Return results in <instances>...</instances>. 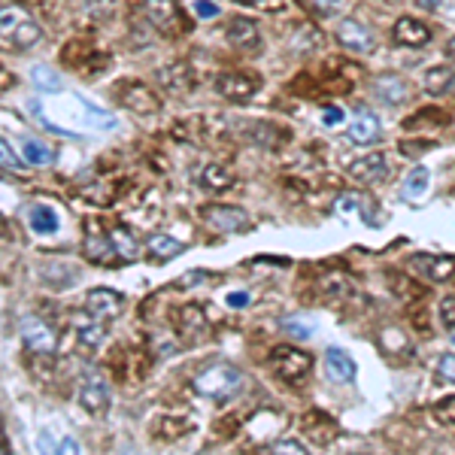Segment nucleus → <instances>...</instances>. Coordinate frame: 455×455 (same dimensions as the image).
I'll list each match as a JSON object with an SVG mask.
<instances>
[{
  "label": "nucleus",
  "mask_w": 455,
  "mask_h": 455,
  "mask_svg": "<svg viewBox=\"0 0 455 455\" xmlns=\"http://www.w3.org/2000/svg\"><path fill=\"white\" fill-rule=\"evenodd\" d=\"M201 219L210 228L222 231V234H240V231H246V228L252 225V219H249L246 210L225 207V204H212V207H204L201 210Z\"/></svg>",
  "instance_id": "20e7f679"
},
{
  "label": "nucleus",
  "mask_w": 455,
  "mask_h": 455,
  "mask_svg": "<svg viewBox=\"0 0 455 455\" xmlns=\"http://www.w3.org/2000/svg\"><path fill=\"white\" fill-rule=\"evenodd\" d=\"M361 207V197L359 195H343V197H337V210L343 212V216H350V212H359Z\"/></svg>",
  "instance_id": "58836bf2"
},
{
  "label": "nucleus",
  "mask_w": 455,
  "mask_h": 455,
  "mask_svg": "<svg viewBox=\"0 0 455 455\" xmlns=\"http://www.w3.org/2000/svg\"><path fill=\"white\" fill-rule=\"evenodd\" d=\"M0 27H4V40L10 42L12 49H31L42 40V27L37 21L21 16L12 6H4V12H0Z\"/></svg>",
  "instance_id": "f03ea898"
},
{
  "label": "nucleus",
  "mask_w": 455,
  "mask_h": 455,
  "mask_svg": "<svg viewBox=\"0 0 455 455\" xmlns=\"http://www.w3.org/2000/svg\"><path fill=\"white\" fill-rule=\"evenodd\" d=\"M182 249H186V246H182L180 240L170 237V234H152V237L146 240V252L152 255V261H161V265L170 261V258H176Z\"/></svg>",
  "instance_id": "4be33fe9"
},
{
  "label": "nucleus",
  "mask_w": 455,
  "mask_h": 455,
  "mask_svg": "<svg viewBox=\"0 0 455 455\" xmlns=\"http://www.w3.org/2000/svg\"><path fill=\"white\" fill-rule=\"evenodd\" d=\"M146 16L158 31L174 34L176 21H180V10H176V0H146Z\"/></svg>",
  "instance_id": "dca6fc26"
},
{
  "label": "nucleus",
  "mask_w": 455,
  "mask_h": 455,
  "mask_svg": "<svg viewBox=\"0 0 455 455\" xmlns=\"http://www.w3.org/2000/svg\"><path fill=\"white\" fill-rule=\"evenodd\" d=\"M325 367H328L331 376L337 382H352L355 380V361H352V355H346L343 350H337V346H331V350L325 352Z\"/></svg>",
  "instance_id": "412c9836"
},
{
  "label": "nucleus",
  "mask_w": 455,
  "mask_h": 455,
  "mask_svg": "<svg viewBox=\"0 0 455 455\" xmlns=\"http://www.w3.org/2000/svg\"><path fill=\"white\" fill-rule=\"evenodd\" d=\"M422 85L431 95H443V91H450L455 85V70L450 64H437V67H431L428 73L422 76Z\"/></svg>",
  "instance_id": "b1692460"
},
{
  "label": "nucleus",
  "mask_w": 455,
  "mask_h": 455,
  "mask_svg": "<svg viewBox=\"0 0 455 455\" xmlns=\"http://www.w3.org/2000/svg\"><path fill=\"white\" fill-rule=\"evenodd\" d=\"M350 174H352V180H359V182H380L389 176V158L382 152L365 155V158L352 161Z\"/></svg>",
  "instance_id": "2eb2a0df"
},
{
  "label": "nucleus",
  "mask_w": 455,
  "mask_h": 455,
  "mask_svg": "<svg viewBox=\"0 0 455 455\" xmlns=\"http://www.w3.org/2000/svg\"><path fill=\"white\" fill-rule=\"evenodd\" d=\"M31 82L37 85L40 91H61V76L55 73L52 67H46V64H37V67L31 70Z\"/></svg>",
  "instance_id": "c85d7f7f"
},
{
  "label": "nucleus",
  "mask_w": 455,
  "mask_h": 455,
  "mask_svg": "<svg viewBox=\"0 0 455 455\" xmlns=\"http://www.w3.org/2000/svg\"><path fill=\"white\" fill-rule=\"evenodd\" d=\"M258 37H261L258 25L246 16L234 19L231 25H228V40H231V46H237V49H255L258 46Z\"/></svg>",
  "instance_id": "6ab92c4d"
},
{
  "label": "nucleus",
  "mask_w": 455,
  "mask_h": 455,
  "mask_svg": "<svg viewBox=\"0 0 455 455\" xmlns=\"http://www.w3.org/2000/svg\"><path fill=\"white\" fill-rule=\"evenodd\" d=\"M21 340H25L27 350L37 352V355H55V352H58V334H55L37 316L21 319Z\"/></svg>",
  "instance_id": "39448f33"
},
{
  "label": "nucleus",
  "mask_w": 455,
  "mask_h": 455,
  "mask_svg": "<svg viewBox=\"0 0 455 455\" xmlns=\"http://www.w3.org/2000/svg\"><path fill=\"white\" fill-rule=\"evenodd\" d=\"M122 307H125L122 295L112 289H91L89 295H85V310H89L91 316L104 319V322L106 319L122 316Z\"/></svg>",
  "instance_id": "6e6552de"
},
{
  "label": "nucleus",
  "mask_w": 455,
  "mask_h": 455,
  "mask_svg": "<svg viewBox=\"0 0 455 455\" xmlns=\"http://www.w3.org/2000/svg\"><path fill=\"white\" fill-rule=\"evenodd\" d=\"M380 134H382V125H380V119L374 116V112H367V110H359L352 116V125H350V131H346V140L355 146H371L380 140Z\"/></svg>",
  "instance_id": "9b49d317"
},
{
  "label": "nucleus",
  "mask_w": 455,
  "mask_h": 455,
  "mask_svg": "<svg viewBox=\"0 0 455 455\" xmlns=\"http://www.w3.org/2000/svg\"><path fill=\"white\" fill-rule=\"evenodd\" d=\"M282 328H286L291 337H297V340H310L312 337V322H307V319H286V322H282Z\"/></svg>",
  "instance_id": "72a5a7b5"
},
{
  "label": "nucleus",
  "mask_w": 455,
  "mask_h": 455,
  "mask_svg": "<svg viewBox=\"0 0 455 455\" xmlns=\"http://www.w3.org/2000/svg\"><path fill=\"white\" fill-rule=\"evenodd\" d=\"M176 325H180V337L182 343H197V340L207 337L210 325H207V316H204V310L197 307V304H186L180 312H176Z\"/></svg>",
  "instance_id": "0eeeda50"
},
{
  "label": "nucleus",
  "mask_w": 455,
  "mask_h": 455,
  "mask_svg": "<svg viewBox=\"0 0 455 455\" xmlns=\"http://www.w3.org/2000/svg\"><path fill=\"white\" fill-rule=\"evenodd\" d=\"M73 331L76 337H80L82 346H101L106 340V328H104V319L91 316L89 310H85V316H73Z\"/></svg>",
  "instance_id": "f3484780"
},
{
  "label": "nucleus",
  "mask_w": 455,
  "mask_h": 455,
  "mask_svg": "<svg viewBox=\"0 0 455 455\" xmlns=\"http://www.w3.org/2000/svg\"><path fill=\"white\" fill-rule=\"evenodd\" d=\"M340 122H343V110H340V106H328V110L322 112V125L334 127V125H340Z\"/></svg>",
  "instance_id": "a19ab883"
},
{
  "label": "nucleus",
  "mask_w": 455,
  "mask_h": 455,
  "mask_svg": "<svg viewBox=\"0 0 455 455\" xmlns=\"http://www.w3.org/2000/svg\"><path fill=\"white\" fill-rule=\"evenodd\" d=\"M395 40L401 46H410V49H419V46H428L431 42V27L419 19H397L395 27H392Z\"/></svg>",
  "instance_id": "f8f14e48"
},
{
  "label": "nucleus",
  "mask_w": 455,
  "mask_h": 455,
  "mask_svg": "<svg viewBox=\"0 0 455 455\" xmlns=\"http://www.w3.org/2000/svg\"><path fill=\"white\" fill-rule=\"evenodd\" d=\"M270 452H289V455H304V452H307V446H304L301 440H276V443L270 446Z\"/></svg>",
  "instance_id": "e433bc0d"
},
{
  "label": "nucleus",
  "mask_w": 455,
  "mask_h": 455,
  "mask_svg": "<svg viewBox=\"0 0 455 455\" xmlns=\"http://www.w3.org/2000/svg\"><path fill=\"white\" fill-rule=\"evenodd\" d=\"M419 6H422V10H437L440 4H443V0H416Z\"/></svg>",
  "instance_id": "a18cd8bd"
},
{
  "label": "nucleus",
  "mask_w": 455,
  "mask_h": 455,
  "mask_svg": "<svg viewBox=\"0 0 455 455\" xmlns=\"http://www.w3.org/2000/svg\"><path fill=\"white\" fill-rule=\"evenodd\" d=\"M110 240H112V249H116V258L122 261H134L140 255V243L127 228H112L110 231Z\"/></svg>",
  "instance_id": "a878e982"
},
{
  "label": "nucleus",
  "mask_w": 455,
  "mask_h": 455,
  "mask_svg": "<svg viewBox=\"0 0 455 455\" xmlns=\"http://www.w3.org/2000/svg\"><path fill=\"white\" fill-rule=\"evenodd\" d=\"M446 52H450V58H455V37L450 40V46H446Z\"/></svg>",
  "instance_id": "49530a36"
},
{
  "label": "nucleus",
  "mask_w": 455,
  "mask_h": 455,
  "mask_svg": "<svg viewBox=\"0 0 455 455\" xmlns=\"http://www.w3.org/2000/svg\"><path fill=\"white\" fill-rule=\"evenodd\" d=\"M374 95L380 97L382 104L397 106L410 97V85H407V80H401V76L386 73V76H376L374 80Z\"/></svg>",
  "instance_id": "4468645a"
},
{
  "label": "nucleus",
  "mask_w": 455,
  "mask_h": 455,
  "mask_svg": "<svg viewBox=\"0 0 455 455\" xmlns=\"http://www.w3.org/2000/svg\"><path fill=\"white\" fill-rule=\"evenodd\" d=\"M195 280H207V274H204V270H195V274L180 276V286H195Z\"/></svg>",
  "instance_id": "37998d69"
},
{
  "label": "nucleus",
  "mask_w": 455,
  "mask_h": 455,
  "mask_svg": "<svg viewBox=\"0 0 455 455\" xmlns=\"http://www.w3.org/2000/svg\"><path fill=\"white\" fill-rule=\"evenodd\" d=\"M0 155H4V167L6 170H16V174H19V170H21V161H19V155L16 152H12V146H10V140H0Z\"/></svg>",
  "instance_id": "c9c22d12"
},
{
  "label": "nucleus",
  "mask_w": 455,
  "mask_h": 455,
  "mask_svg": "<svg viewBox=\"0 0 455 455\" xmlns=\"http://www.w3.org/2000/svg\"><path fill=\"white\" fill-rule=\"evenodd\" d=\"M428 182H431L428 170H425V167H413L407 174V180H404L401 195L407 197V201H422V197L428 195Z\"/></svg>",
  "instance_id": "393cba45"
},
{
  "label": "nucleus",
  "mask_w": 455,
  "mask_h": 455,
  "mask_svg": "<svg viewBox=\"0 0 455 455\" xmlns=\"http://www.w3.org/2000/svg\"><path fill=\"white\" fill-rule=\"evenodd\" d=\"M21 152H25L27 165H49L52 161V149L34 137H21Z\"/></svg>",
  "instance_id": "cd10ccee"
},
{
  "label": "nucleus",
  "mask_w": 455,
  "mask_h": 455,
  "mask_svg": "<svg viewBox=\"0 0 455 455\" xmlns=\"http://www.w3.org/2000/svg\"><path fill=\"white\" fill-rule=\"evenodd\" d=\"M270 367H274L280 380L297 382L312 367V359L304 350H295V346H276L270 352Z\"/></svg>",
  "instance_id": "7ed1b4c3"
},
{
  "label": "nucleus",
  "mask_w": 455,
  "mask_h": 455,
  "mask_svg": "<svg viewBox=\"0 0 455 455\" xmlns=\"http://www.w3.org/2000/svg\"><path fill=\"white\" fill-rule=\"evenodd\" d=\"M27 222H31V228L37 234H55L58 231V216H55V210L42 207V204H37V207H31V212H27Z\"/></svg>",
  "instance_id": "bb28decb"
},
{
  "label": "nucleus",
  "mask_w": 455,
  "mask_h": 455,
  "mask_svg": "<svg viewBox=\"0 0 455 455\" xmlns=\"http://www.w3.org/2000/svg\"><path fill=\"white\" fill-rule=\"evenodd\" d=\"M85 252H89V258H95V261H106V255H116V249H112L110 237H97V234H91V237L85 240Z\"/></svg>",
  "instance_id": "c756f323"
},
{
  "label": "nucleus",
  "mask_w": 455,
  "mask_h": 455,
  "mask_svg": "<svg viewBox=\"0 0 455 455\" xmlns=\"http://www.w3.org/2000/svg\"><path fill=\"white\" fill-rule=\"evenodd\" d=\"M216 89L222 91L225 97H231V101H249V97L258 95V80L243 76V73H222L216 80Z\"/></svg>",
  "instance_id": "ddd939ff"
},
{
  "label": "nucleus",
  "mask_w": 455,
  "mask_h": 455,
  "mask_svg": "<svg viewBox=\"0 0 455 455\" xmlns=\"http://www.w3.org/2000/svg\"><path fill=\"white\" fill-rule=\"evenodd\" d=\"M435 419L443 425H455V395L440 397V401L435 404Z\"/></svg>",
  "instance_id": "473e14b6"
},
{
  "label": "nucleus",
  "mask_w": 455,
  "mask_h": 455,
  "mask_svg": "<svg viewBox=\"0 0 455 455\" xmlns=\"http://www.w3.org/2000/svg\"><path fill=\"white\" fill-rule=\"evenodd\" d=\"M40 446H42L46 452H80V443H76L73 437H58V440H52V435H49V431H42Z\"/></svg>",
  "instance_id": "7c9ffc66"
},
{
  "label": "nucleus",
  "mask_w": 455,
  "mask_h": 455,
  "mask_svg": "<svg viewBox=\"0 0 455 455\" xmlns=\"http://www.w3.org/2000/svg\"><path fill=\"white\" fill-rule=\"evenodd\" d=\"M413 267L428 282H446L455 276V255H413Z\"/></svg>",
  "instance_id": "9d476101"
},
{
  "label": "nucleus",
  "mask_w": 455,
  "mask_h": 455,
  "mask_svg": "<svg viewBox=\"0 0 455 455\" xmlns=\"http://www.w3.org/2000/svg\"><path fill=\"white\" fill-rule=\"evenodd\" d=\"M237 4H246V6H276L274 0H237Z\"/></svg>",
  "instance_id": "c03bdc74"
},
{
  "label": "nucleus",
  "mask_w": 455,
  "mask_h": 455,
  "mask_svg": "<svg viewBox=\"0 0 455 455\" xmlns=\"http://www.w3.org/2000/svg\"><path fill=\"white\" fill-rule=\"evenodd\" d=\"M246 304H249L246 291H231V295H228V307H246Z\"/></svg>",
  "instance_id": "79ce46f5"
},
{
  "label": "nucleus",
  "mask_w": 455,
  "mask_h": 455,
  "mask_svg": "<svg viewBox=\"0 0 455 455\" xmlns=\"http://www.w3.org/2000/svg\"><path fill=\"white\" fill-rule=\"evenodd\" d=\"M301 6L312 16H334L340 10V0H301Z\"/></svg>",
  "instance_id": "2f4dec72"
},
{
  "label": "nucleus",
  "mask_w": 455,
  "mask_h": 455,
  "mask_svg": "<svg viewBox=\"0 0 455 455\" xmlns=\"http://www.w3.org/2000/svg\"><path fill=\"white\" fill-rule=\"evenodd\" d=\"M440 322H443L446 328H455V297L440 301Z\"/></svg>",
  "instance_id": "4c0bfd02"
},
{
  "label": "nucleus",
  "mask_w": 455,
  "mask_h": 455,
  "mask_svg": "<svg viewBox=\"0 0 455 455\" xmlns=\"http://www.w3.org/2000/svg\"><path fill=\"white\" fill-rule=\"evenodd\" d=\"M337 40H340V46L350 49V52H359V55L374 52V34L367 31L361 21H355V19H343V21H340Z\"/></svg>",
  "instance_id": "1a4fd4ad"
},
{
  "label": "nucleus",
  "mask_w": 455,
  "mask_h": 455,
  "mask_svg": "<svg viewBox=\"0 0 455 455\" xmlns=\"http://www.w3.org/2000/svg\"><path fill=\"white\" fill-rule=\"evenodd\" d=\"M122 104L131 106L134 112H143V116H149V112H155L161 106L158 95L152 89H146V85H127L122 91Z\"/></svg>",
  "instance_id": "a211bd4d"
},
{
  "label": "nucleus",
  "mask_w": 455,
  "mask_h": 455,
  "mask_svg": "<svg viewBox=\"0 0 455 455\" xmlns=\"http://www.w3.org/2000/svg\"><path fill=\"white\" fill-rule=\"evenodd\" d=\"M301 425H304V435H307L316 446H325V443H331V440L337 437L334 431H322V428H337V425H334V419H328L325 413H307L301 419Z\"/></svg>",
  "instance_id": "aec40b11"
},
{
  "label": "nucleus",
  "mask_w": 455,
  "mask_h": 455,
  "mask_svg": "<svg viewBox=\"0 0 455 455\" xmlns=\"http://www.w3.org/2000/svg\"><path fill=\"white\" fill-rule=\"evenodd\" d=\"M231 182H234V176L228 174V167H222V165H207L201 174H197V186L204 191H210V195H219V191L231 189Z\"/></svg>",
  "instance_id": "5701e85b"
},
{
  "label": "nucleus",
  "mask_w": 455,
  "mask_h": 455,
  "mask_svg": "<svg viewBox=\"0 0 455 455\" xmlns=\"http://www.w3.org/2000/svg\"><path fill=\"white\" fill-rule=\"evenodd\" d=\"M437 376L443 382H455V355H440L437 361Z\"/></svg>",
  "instance_id": "f704fd0d"
},
{
  "label": "nucleus",
  "mask_w": 455,
  "mask_h": 455,
  "mask_svg": "<svg viewBox=\"0 0 455 455\" xmlns=\"http://www.w3.org/2000/svg\"><path fill=\"white\" fill-rule=\"evenodd\" d=\"M195 12H197V19H216L222 10H219V6L212 4V0H197V4H195Z\"/></svg>",
  "instance_id": "ea45409f"
},
{
  "label": "nucleus",
  "mask_w": 455,
  "mask_h": 455,
  "mask_svg": "<svg viewBox=\"0 0 455 455\" xmlns=\"http://www.w3.org/2000/svg\"><path fill=\"white\" fill-rule=\"evenodd\" d=\"M191 386H195V392L201 397L228 401V397L240 395V389H243V371L228 365V361H216V365L197 371L195 380H191Z\"/></svg>",
  "instance_id": "f257e3e1"
},
{
  "label": "nucleus",
  "mask_w": 455,
  "mask_h": 455,
  "mask_svg": "<svg viewBox=\"0 0 455 455\" xmlns=\"http://www.w3.org/2000/svg\"><path fill=\"white\" fill-rule=\"evenodd\" d=\"M80 404L85 413H104L106 407H110V382L104 380L97 371H89L82 374L80 380Z\"/></svg>",
  "instance_id": "423d86ee"
}]
</instances>
